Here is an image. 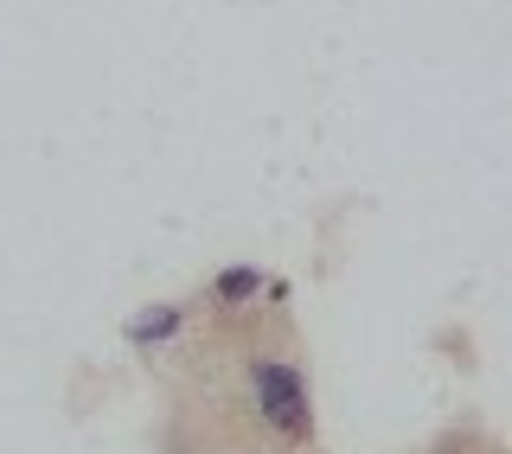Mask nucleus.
<instances>
[{
    "label": "nucleus",
    "instance_id": "obj_1",
    "mask_svg": "<svg viewBox=\"0 0 512 454\" xmlns=\"http://www.w3.org/2000/svg\"><path fill=\"white\" fill-rule=\"evenodd\" d=\"M244 384H250V403H256V416H263L269 435H282V442H308V435H314L308 378H301L288 359H269V352H263V359H250Z\"/></svg>",
    "mask_w": 512,
    "mask_h": 454
},
{
    "label": "nucleus",
    "instance_id": "obj_2",
    "mask_svg": "<svg viewBox=\"0 0 512 454\" xmlns=\"http://www.w3.org/2000/svg\"><path fill=\"white\" fill-rule=\"evenodd\" d=\"M180 327H186V307L154 301V307H135V314H128L122 339H128L135 352H154V346H173V339H180Z\"/></svg>",
    "mask_w": 512,
    "mask_h": 454
},
{
    "label": "nucleus",
    "instance_id": "obj_3",
    "mask_svg": "<svg viewBox=\"0 0 512 454\" xmlns=\"http://www.w3.org/2000/svg\"><path fill=\"white\" fill-rule=\"evenodd\" d=\"M263 282H269V275L256 269V263H231V269L212 275V301L218 307H250L256 295H263Z\"/></svg>",
    "mask_w": 512,
    "mask_h": 454
}]
</instances>
